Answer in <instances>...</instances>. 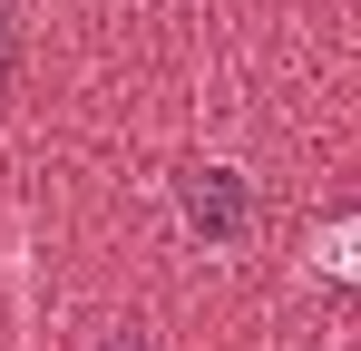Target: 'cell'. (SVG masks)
Returning <instances> with one entry per match:
<instances>
[{
	"label": "cell",
	"mask_w": 361,
	"mask_h": 351,
	"mask_svg": "<svg viewBox=\"0 0 361 351\" xmlns=\"http://www.w3.org/2000/svg\"><path fill=\"white\" fill-rule=\"evenodd\" d=\"M88 351H147V332L127 322V332H98V342H88Z\"/></svg>",
	"instance_id": "obj_3"
},
{
	"label": "cell",
	"mask_w": 361,
	"mask_h": 351,
	"mask_svg": "<svg viewBox=\"0 0 361 351\" xmlns=\"http://www.w3.org/2000/svg\"><path fill=\"white\" fill-rule=\"evenodd\" d=\"M185 215H195V225H215V234H235V225H244L235 176H225V166H195V185H185Z\"/></svg>",
	"instance_id": "obj_1"
},
{
	"label": "cell",
	"mask_w": 361,
	"mask_h": 351,
	"mask_svg": "<svg viewBox=\"0 0 361 351\" xmlns=\"http://www.w3.org/2000/svg\"><path fill=\"white\" fill-rule=\"evenodd\" d=\"M10 68H20V0H0V88H10Z\"/></svg>",
	"instance_id": "obj_2"
}]
</instances>
